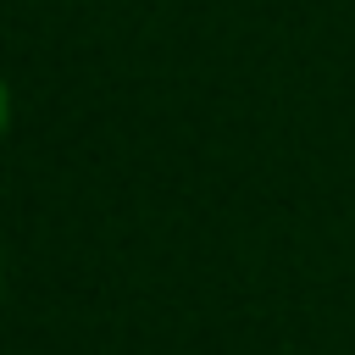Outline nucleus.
<instances>
[{
  "mask_svg": "<svg viewBox=\"0 0 355 355\" xmlns=\"http://www.w3.org/2000/svg\"><path fill=\"white\" fill-rule=\"evenodd\" d=\"M6 122H11V89H6V72H0V139H6Z\"/></svg>",
  "mask_w": 355,
  "mask_h": 355,
  "instance_id": "obj_1",
  "label": "nucleus"
}]
</instances>
